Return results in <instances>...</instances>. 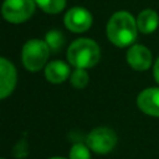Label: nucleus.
<instances>
[{
    "mask_svg": "<svg viewBox=\"0 0 159 159\" xmlns=\"http://www.w3.org/2000/svg\"><path fill=\"white\" fill-rule=\"evenodd\" d=\"M137 21L128 11L114 12L107 24V36L118 47L132 45L137 37Z\"/></svg>",
    "mask_w": 159,
    "mask_h": 159,
    "instance_id": "obj_1",
    "label": "nucleus"
},
{
    "mask_svg": "<svg viewBox=\"0 0 159 159\" xmlns=\"http://www.w3.org/2000/svg\"><path fill=\"white\" fill-rule=\"evenodd\" d=\"M101 50L91 39H78L67 50V60L76 68H91L99 61Z\"/></svg>",
    "mask_w": 159,
    "mask_h": 159,
    "instance_id": "obj_2",
    "label": "nucleus"
},
{
    "mask_svg": "<svg viewBox=\"0 0 159 159\" xmlns=\"http://www.w3.org/2000/svg\"><path fill=\"white\" fill-rule=\"evenodd\" d=\"M50 55L47 43L42 40H29L22 47V63L26 70L36 72L43 67Z\"/></svg>",
    "mask_w": 159,
    "mask_h": 159,
    "instance_id": "obj_3",
    "label": "nucleus"
},
{
    "mask_svg": "<svg viewBox=\"0 0 159 159\" xmlns=\"http://www.w3.org/2000/svg\"><path fill=\"white\" fill-rule=\"evenodd\" d=\"M35 0H5L1 6V14L9 22L20 24L31 17L35 11Z\"/></svg>",
    "mask_w": 159,
    "mask_h": 159,
    "instance_id": "obj_4",
    "label": "nucleus"
},
{
    "mask_svg": "<svg viewBox=\"0 0 159 159\" xmlns=\"http://www.w3.org/2000/svg\"><path fill=\"white\" fill-rule=\"evenodd\" d=\"M117 143V135L114 130L107 127L94 128L86 138L87 147L97 154L109 153Z\"/></svg>",
    "mask_w": 159,
    "mask_h": 159,
    "instance_id": "obj_5",
    "label": "nucleus"
},
{
    "mask_svg": "<svg viewBox=\"0 0 159 159\" xmlns=\"http://www.w3.org/2000/svg\"><path fill=\"white\" fill-rule=\"evenodd\" d=\"M65 25L72 32H84L92 25V15L87 9L75 6L66 12Z\"/></svg>",
    "mask_w": 159,
    "mask_h": 159,
    "instance_id": "obj_6",
    "label": "nucleus"
},
{
    "mask_svg": "<svg viewBox=\"0 0 159 159\" xmlns=\"http://www.w3.org/2000/svg\"><path fill=\"white\" fill-rule=\"evenodd\" d=\"M16 70L14 65L6 60L0 57V99L10 96L16 86Z\"/></svg>",
    "mask_w": 159,
    "mask_h": 159,
    "instance_id": "obj_7",
    "label": "nucleus"
},
{
    "mask_svg": "<svg viewBox=\"0 0 159 159\" xmlns=\"http://www.w3.org/2000/svg\"><path fill=\"white\" fill-rule=\"evenodd\" d=\"M152 52L143 45H133L127 51V62L137 71L148 70L152 66Z\"/></svg>",
    "mask_w": 159,
    "mask_h": 159,
    "instance_id": "obj_8",
    "label": "nucleus"
},
{
    "mask_svg": "<svg viewBox=\"0 0 159 159\" xmlns=\"http://www.w3.org/2000/svg\"><path fill=\"white\" fill-rule=\"evenodd\" d=\"M137 104L142 112L152 117H159V87L143 89L137 98Z\"/></svg>",
    "mask_w": 159,
    "mask_h": 159,
    "instance_id": "obj_9",
    "label": "nucleus"
},
{
    "mask_svg": "<svg viewBox=\"0 0 159 159\" xmlns=\"http://www.w3.org/2000/svg\"><path fill=\"white\" fill-rule=\"evenodd\" d=\"M45 76L51 83H61L70 76V67L63 61H52L46 66Z\"/></svg>",
    "mask_w": 159,
    "mask_h": 159,
    "instance_id": "obj_10",
    "label": "nucleus"
},
{
    "mask_svg": "<svg viewBox=\"0 0 159 159\" xmlns=\"http://www.w3.org/2000/svg\"><path fill=\"white\" fill-rule=\"evenodd\" d=\"M137 27L142 34H152L159 25V16L152 9H145L137 16Z\"/></svg>",
    "mask_w": 159,
    "mask_h": 159,
    "instance_id": "obj_11",
    "label": "nucleus"
},
{
    "mask_svg": "<svg viewBox=\"0 0 159 159\" xmlns=\"http://www.w3.org/2000/svg\"><path fill=\"white\" fill-rule=\"evenodd\" d=\"M45 42L47 43L48 48L53 52H57L62 48V46L65 45V36L61 31L57 30H51L46 34L45 36Z\"/></svg>",
    "mask_w": 159,
    "mask_h": 159,
    "instance_id": "obj_12",
    "label": "nucleus"
},
{
    "mask_svg": "<svg viewBox=\"0 0 159 159\" xmlns=\"http://www.w3.org/2000/svg\"><path fill=\"white\" fill-rule=\"evenodd\" d=\"M35 1L47 14H58L66 6V0H35Z\"/></svg>",
    "mask_w": 159,
    "mask_h": 159,
    "instance_id": "obj_13",
    "label": "nucleus"
},
{
    "mask_svg": "<svg viewBox=\"0 0 159 159\" xmlns=\"http://www.w3.org/2000/svg\"><path fill=\"white\" fill-rule=\"evenodd\" d=\"M88 81L89 77L84 68H76V71L71 75V83L76 88H84Z\"/></svg>",
    "mask_w": 159,
    "mask_h": 159,
    "instance_id": "obj_14",
    "label": "nucleus"
},
{
    "mask_svg": "<svg viewBox=\"0 0 159 159\" xmlns=\"http://www.w3.org/2000/svg\"><path fill=\"white\" fill-rule=\"evenodd\" d=\"M70 159H91L88 147L81 143L73 144L70 150Z\"/></svg>",
    "mask_w": 159,
    "mask_h": 159,
    "instance_id": "obj_15",
    "label": "nucleus"
},
{
    "mask_svg": "<svg viewBox=\"0 0 159 159\" xmlns=\"http://www.w3.org/2000/svg\"><path fill=\"white\" fill-rule=\"evenodd\" d=\"M14 154H15L16 158H24V157H26V154H27V145H26L25 139L20 140V142L15 145Z\"/></svg>",
    "mask_w": 159,
    "mask_h": 159,
    "instance_id": "obj_16",
    "label": "nucleus"
},
{
    "mask_svg": "<svg viewBox=\"0 0 159 159\" xmlns=\"http://www.w3.org/2000/svg\"><path fill=\"white\" fill-rule=\"evenodd\" d=\"M153 75H154V78H155V81L159 83V57L157 58V61H155V63H154Z\"/></svg>",
    "mask_w": 159,
    "mask_h": 159,
    "instance_id": "obj_17",
    "label": "nucleus"
},
{
    "mask_svg": "<svg viewBox=\"0 0 159 159\" xmlns=\"http://www.w3.org/2000/svg\"><path fill=\"white\" fill-rule=\"evenodd\" d=\"M50 159H66V158H61V157H55V158H50Z\"/></svg>",
    "mask_w": 159,
    "mask_h": 159,
    "instance_id": "obj_18",
    "label": "nucleus"
}]
</instances>
